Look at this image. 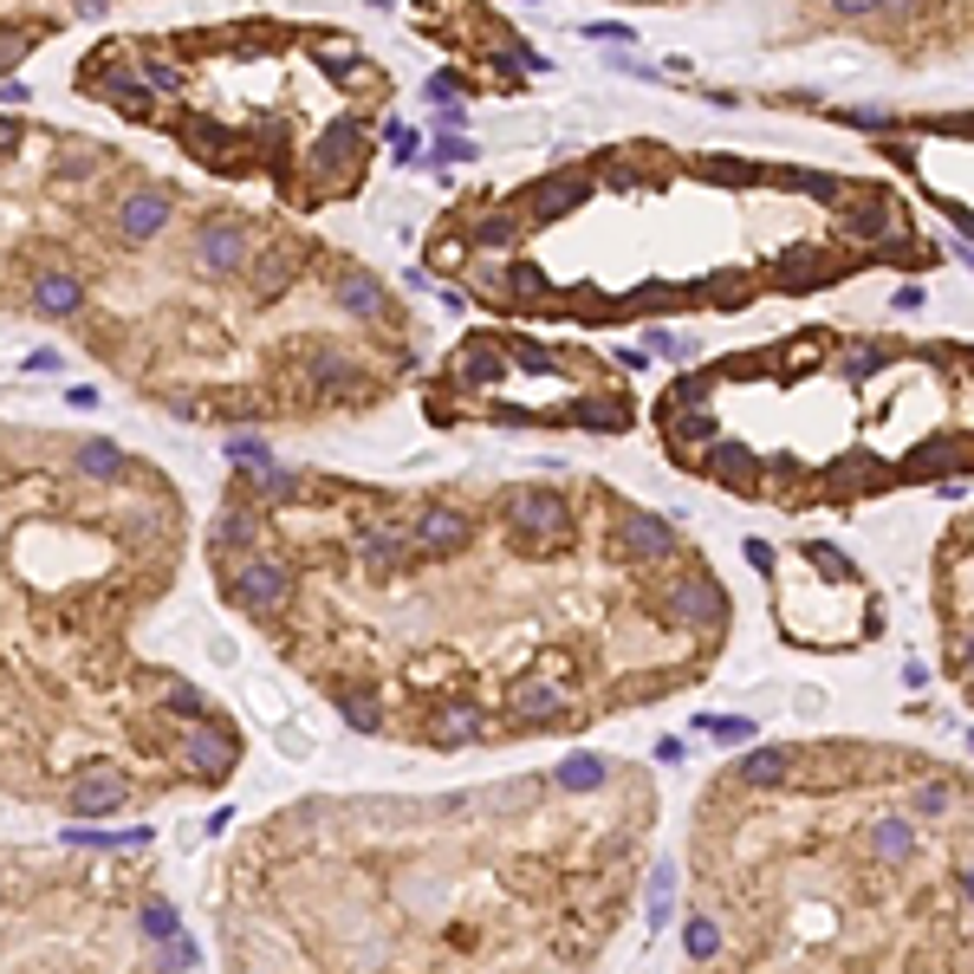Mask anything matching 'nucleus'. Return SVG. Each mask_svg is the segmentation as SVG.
<instances>
[{
	"instance_id": "obj_20",
	"label": "nucleus",
	"mask_w": 974,
	"mask_h": 974,
	"mask_svg": "<svg viewBox=\"0 0 974 974\" xmlns=\"http://www.w3.org/2000/svg\"><path fill=\"white\" fill-rule=\"evenodd\" d=\"M33 306H40V312H53V319H66V312L85 306V286H78L71 274H40V279H33Z\"/></svg>"
},
{
	"instance_id": "obj_29",
	"label": "nucleus",
	"mask_w": 974,
	"mask_h": 974,
	"mask_svg": "<svg viewBox=\"0 0 974 974\" xmlns=\"http://www.w3.org/2000/svg\"><path fill=\"white\" fill-rule=\"evenodd\" d=\"M838 228H844L851 241H877V234H890V209H877V202H871V209H851Z\"/></svg>"
},
{
	"instance_id": "obj_11",
	"label": "nucleus",
	"mask_w": 974,
	"mask_h": 974,
	"mask_svg": "<svg viewBox=\"0 0 974 974\" xmlns=\"http://www.w3.org/2000/svg\"><path fill=\"white\" fill-rule=\"evenodd\" d=\"M182 766H189L196 779H221V773L234 766V734H228V728H209V721H196V728L182 734Z\"/></svg>"
},
{
	"instance_id": "obj_3",
	"label": "nucleus",
	"mask_w": 974,
	"mask_h": 974,
	"mask_svg": "<svg viewBox=\"0 0 974 974\" xmlns=\"http://www.w3.org/2000/svg\"><path fill=\"white\" fill-rule=\"evenodd\" d=\"M228 585H234V605L254 611V618H279V611L292 605V572H286L279 558H261V553L241 558Z\"/></svg>"
},
{
	"instance_id": "obj_25",
	"label": "nucleus",
	"mask_w": 974,
	"mask_h": 974,
	"mask_svg": "<svg viewBox=\"0 0 974 974\" xmlns=\"http://www.w3.org/2000/svg\"><path fill=\"white\" fill-rule=\"evenodd\" d=\"M209 417H221V422L267 417V397H261V390H221V397H209Z\"/></svg>"
},
{
	"instance_id": "obj_22",
	"label": "nucleus",
	"mask_w": 974,
	"mask_h": 974,
	"mask_svg": "<svg viewBox=\"0 0 974 974\" xmlns=\"http://www.w3.org/2000/svg\"><path fill=\"white\" fill-rule=\"evenodd\" d=\"M209 540L221 546V553H241V546H254V540H261V520H254V513H241V507H228V513L209 527Z\"/></svg>"
},
{
	"instance_id": "obj_6",
	"label": "nucleus",
	"mask_w": 974,
	"mask_h": 974,
	"mask_svg": "<svg viewBox=\"0 0 974 974\" xmlns=\"http://www.w3.org/2000/svg\"><path fill=\"white\" fill-rule=\"evenodd\" d=\"M306 241H267L254 261H247V286H254V299H279V292H292V279L306 274Z\"/></svg>"
},
{
	"instance_id": "obj_1",
	"label": "nucleus",
	"mask_w": 974,
	"mask_h": 974,
	"mask_svg": "<svg viewBox=\"0 0 974 974\" xmlns=\"http://www.w3.org/2000/svg\"><path fill=\"white\" fill-rule=\"evenodd\" d=\"M507 527H513L520 540L558 553V546L572 540V500H565L558 487H520V494H507Z\"/></svg>"
},
{
	"instance_id": "obj_34",
	"label": "nucleus",
	"mask_w": 974,
	"mask_h": 974,
	"mask_svg": "<svg viewBox=\"0 0 974 974\" xmlns=\"http://www.w3.org/2000/svg\"><path fill=\"white\" fill-rule=\"evenodd\" d=\"M143 929L169 942V936H176V904H163V897H150V904H143Z\"/></svg>"
},
{
	"instance_id": "obj_36",
	"label": "nucleus",
	"mask_w": 974,
	"mask_h": 974,
	"mask_svg": "<svg viewBox=\"0 0 974 974\" xmlns=\"http://www.w3.org/2000/svg\"><path fill=\"white\" fill-rule=\"evenodd\" d=\"M163 969H169V974L196 969V942H182V936H169V949H163Z\"/></svg>"
},
{
	"instance_id": "obj_8",
	"label": "nucleus",
	"mask_w": 974,
	"mask_h": 974,
	"mask_svg": "<svg viewBox=\"0 0 974 974\" xmlns=\"http://www.w3.org/2000/svg\"><path fill=\"white\" fill-rule=\"evenodd\" d=\"M124 799H131L124 773L104 766V761H91L78 779H71V812H78V819H111V812H124Z\"/></svg>"
},
{
	"instance_id": "obj_5",
	"label": "nucleus",
	"mask_w": 974,
	"mask_h": 974,
	"mask_svg": "<svg viewBox=\"0 0 974 974\" xmlns=\"http://www.w3.org/2000/svg\"><path fill=\"white\" fill-rule=\"evenodd\" d=\"M663 611H669L676 624H689V630H715L721 618H728V591H721V585H715L708 572H689L683 585H669Z\"/></svg>"
},
{
	"instance_id": "obj_39",
	"label": "nucleus",
	"mask_w": 974,
	"mask_h": 974,
	"mask_svg": "<svg viewBox=\"0 0 974 974\" xmlns=\"http://www.w3.org/2000/svg\"><path fill=\"white\" fill-rule=\"evenodd\" d=\"M429 261H435V267H455V261H462V241H435V254H429Z\"/></svg>"
},
{
	"instance_id": "obj_2",
	"label": "nucleus",
	"mask_w": 974,
	"mask_h": 974,
	"mask_svg": "<svg viewBox=\"0 0 974 974\" xmlns=\"http://www.w3.org/2000/svg\"><path fill=\"white\" fill-rule=\"evenodd\" d=\"M247 261H254V228H247L241 214H214V221L196 228V267H202L209 279L241 274Z\"/></svg>"
},
{
	"instance_id": "obj_28",
	"label": "nucleus",
	"mask_w": 974,
	"mask_h": 974,
	"mask_svg": "<svg viewBox=\"0 0 974 974\" xmlns=\"http://www.w3.org/2000/svg\"><path fill=\"white\" fill-rule=\"evenodd\" d=\"M558 786H565V793H598V786H605V761H591V754L565 761L558 766Z\"/></svg>"
},
{
	"instance_id": "obj_13",
	"label": "nucleus",
	"mask_w": 974,
	"mask_h": 974,
	"mask_svg": "<svg viewBox=\"0 0 974 974\" xmlns=\"http://www.w3.org/2000/svg\"><path fill=\"white\" fill-rule=\"evenodd\" d=\"M475 734H482V708L468 696H449V701L429 708V741H435V748H468Z\"/></svg>"
},
{
	"instance_id": "obj_15",
	"label": "nucleus",
	"mask_w": 974,
	"mask_h": 974,
	"mask_svg": "<svg viewBox=\"0 0 974 974\" xmlns=\"http://www.w3.org/2000/svg\"><path fill=\"white\" fill-rule=\"evenodd\" d=\"M585 176H546L533 196H527V221H558V214H572L578 202H585Z\"/></svg>"
},
{
	"instance_id": "obj_19",
	"label": "nucleus",
	"mask_w": 974,
	"mask_h": 974,
	"mask_svg": "<svg viewBox=\"0 0 974 974\" xmlns=\"http://www.w3.org/2000/svg\"><path fill=\"white\" fill-rule=\"evenodd\" d=\"M339 306H345L351 319H390V292H384V279H370V274L339 279Z\"/></svg>"
},
{
	"instance_id": "obj_24",
	"label": "nucleus",
	"mask_w": 974,
	"mask_h": 974,
	"mask_svg": "<svg viewBox=\"0 0 974 974\" xmlns=\"http://www.w3.org/2000/svg\"><path fill=\"white\" fill-rule=\"evenodd\" d=\"M78 468H85L91 482H111V475H124V449L104 442V435H91V442L78 449Z\"/></svg>"
},
{
	"instance_id": "obj_31",
	"label": "nucleus",
	"mask_w": 974,
	"mask_h": 974,
	"mask_svg": "<svg viewBox=\"0 0 974 974\" xmlns=\"http://www.w3.org/2000/svg\"><path fill=\"white\" fill-rule=\"evenodd\" d=\"M163 708H169V715H182L189 728H196V721H209V696H196L189 683H169V696H163Z\"/></svg>"
},
{
	"instance_id": "obj_37",
	"label": "nucleus",
	"mask_w": 974,
	"mask_h": 974,
	"mask_svg": "<svg viewBox=\"0 0 974 974\" xmlns=\"http://www.w3.org/2000/svg\"><path fill=\"white\" fill-rule=\"evenodd\" d=\"M228 455H234V462H261V468H267V442H254V435H234V442H228Z\"/></svg>"
},
{
	"instance_id": "obj_41",
	"label": "nucleus",
	"mask_w": 974,
	"mask_h": 974,
	"mask_svg": "<svg viewBox=\"0 0 974 974\" xmlns=\"http://www.w3.org/2000/svg\"><path fill=\"white\" fill-rule=\"evenodd\" d=\"M442 156H449V163H462V156H468V163H475V143H462V137H449V143H442Z\"/></svg>"
},
{
	"instance_id": "obj_12",
	"label": "nucleus",
	"mask_w": 974,
	"mask_h": 974,
	"mask_svg": "<svg viewBox=\"0 0 974 974\" xmlns=\"http://www.w3.org/2000/svg\"><path fill=\"white\" fill-rule=\"evenodd\" d=\"M163 228H169V196L163 189H131L118 202V234L124 241H156Z\"/></svg>"
},
{
	"instance_id": "obj_9",
	"label": "nucleus",
	"mask_w": 974,
	"mask_h": 974,
	"mask_svg": "<svg viewBox=\"0 0 974 974\" xmlns=\"http://www.w3.org/2000/svg\"><path fill=\"white\" fill-rule=\"evenodd\" d=\"M410 540H417V553L449 558V553H462V546L475 540V520H468L462 507H422L417 527H410Z\"/></svg>"
},
{
	"instance_id": "obj_35",
	"label": "nucleus",
	"mask_w": 974,
	"mask_h": 974,
	"mask_svg": "<svg viewBox=\"0 0 974 974\" xmlns=\"http://www.w3.org/2000/svg\"><path fill=\"white\" fill-rule=\"evenodd\" d=\"M143 85H150V91H182V66H169V59H150V66H143Z\"/></svg>"
},
{
	"instance_id": "obj_38",
	"label": "nucleus",
	"mask_w": 974,
	"mask_h": 974,
	"mask_svg": "<svg viewBox=\"0 0 974 974\" xmlns=\"http://www.w3.org/2000/svg\"><path fill=\"white\" fill-rule=\"evenodd\" d=\"M78 20H111V0H71Z\"/></svg>"
},
{
	"instance_id": "obj_4",
	"label": "nucleus",
	"mask_w": 974,
	"mask_h": 974,
	"mask_svg": "<svg viewBox=\"0 0 974 974\" xmlns=\"http://www.w3.org/2000/svg\"><path fill=\"white\" fill-rule=\"evenodd\" d=\"M572 708H578L572 683H553V676H533V683H513L507 689V721H520V728H553Z\"/></svg>"
},
{
	"instance_id": "obj_7",
	"label": "nucleus",
	"mask_w": 974,
	"mask_h": 974,
	"mask_svg": "<svg viewBox=\"0 0 974 974\" xmlns=\"http://www.w3.org/2000/svg\"><path fill=\"white\" fill-rule=\"evenodd\" d=\"M618 553L637 558V565H663V558H676V533H669V520H656L643 507H624L618 513Z\"/></svg>"
},
{
	"instance_id": "obj_18",
	"label": "nucleus",
	"mask_w": 974,
	"mask_h": 974,
	"mask_svg": "<svg viewBox=\"0 0 974 974\" xmlns=\"http://www.w3.org/2000/svg\"><path fill=\"white\" fill-rule=\"evenodd\" d=\"M357 156H364V131H357L351 118H339L325 137L312 143V169H351Z\"/></svg>"
},
{
	"instance_id": "obj_10",
	"label": "nucleus",
	"mask_w": 974,
	"mask_h": 974,
	"mask_svg": "<svg viewBox=\"0 0 974 974\" xmlns=\"http://www.w3.org/2000/svg\"><path fill=\"white\" fill-rule=\"evenodd\" d=\"M176 137H182V150H189L196 163H209V169H221V176H234V169L247 163V150L228 137V131H214L209 118H182V124H176Z\"/></svg>"
},
{
	"instance_id": "obj_30",
	"label": "nucleus",
	"mask_w": 974,
	"mask_h": 974,
	"mask_svg": "<svg viewBox=\"0 0 974 974\" xmlns=\"http://www.w3.org/2000/svg\"><path fill=\"white\" fill-rule=\"evenodd\" d=\"M312 59H319L325 71H357L364 66V53H357L351 40H312Z\"/></svg>"
},
{
	"instance_id": "obj_17",
	"label": "nucleus",
	"mask_w": 974,
	"mask_h": 974,
	"mask_svg": "<svg viewBox=\"0 0 974 974\" xmlns=\"http://www.w3.org/2000/svg\"><path fill=\"white\" fill-rule=\"evenodd\" d=\"M455 377H462V384H500V377H507V351L500 345H487V339H468V345L455 351Z\"/></svg>"
},
{
	"instance_id": "obj_42",
	"label": "nucleus",
	"mask_w": 974,
	"mask_h": 974,
	"mask_svg": "<svg viewBox=\"0 0 974 974\" xmlns=\"http://www.w3.org/2000/svg\"><path fill=\"white\" fill-rule=\"evenodd\" d=\"M962 897H969V904H974V864H969V871H962Z\"/></svg>"
},
{
	"instance_id": "obj_33",
	"label": "nucleus",
	"mask_w": 974,
	"mask_h": 974,
	"mask_svg": "<svg viewBox=\"0 0 974 974\" xmlns=\"http://www.w3.org/2000/svg\"><path fill=\"white\" fill-rule=\"evenodd\" d=\"M339 708H345L351 728H364V734H370V728H384V708H377V696H357V689H345V696H339Z\"/></svg>"
},
{
	"instance_id": "obj_14",
	"label": "nucleus",
	"mask_w": 974,
	"mask_h": 974,
	"mask_svg": "<svg viewBox=\"0 0 974 974\" xmlns=\"http://www.w3.org/2000/svg\"><path fill=\"white\" fill-rule=\"evenodd\" d=\"M357 558L370 572H397V565L417 558V540H410V527H364L357 533Z\"/></svg>"
},
{
	"instance_id": "obj_27",
	"label": "nucleus",
	"mask_w": 974,
	"mask_h": 974,
	"mask_svg": "<svg viewBox=\"0 0 974 974\" xmlns=\"http://www.w3.org/2000/svg\"><path fill=\"white\" fill-rule=\"evenodd\" d=\"M572 422H585V429H624L630 422V403H611V397H591V403H578Z\"/></svg>"
},
{
	"instance_id": "obj_40",
	"label": "nucleus",
	"mask_w": 974,
	"mask_h": 974,
	"mask_svg": "<svg viewBox=\"0 0 974 974\" xmlns=\"http://www.w3.org/2000/svg\"><path fill=\"white\" fill-rule=\"evenodd\" d=\"M13 150H20V124H13V118H0V156H13Z\"/></svg>"
},
{
	"instance_id": "obj_32",
	"label": "nucleus",
	"mask_w": 974,
	"mask_h": 974,
	"mask_svg": "<svg viewBox=\"0 0 974 974\" xmlns=\"http://www.w3.org/2000/svg\"><path fill=\"white\" fill-rule=\"evenodd\" d=\"M33 46H40V33H33V26H0V71H13L26 53H33Z\"/></svg>"
},
{
	"instance_id": "obj_16",
	"label": "nucleus",
	"mask_w": 974,
	"mask_h": 974,
	"mask_svg": "<svg viewBox=\"0 0 974 974\" xmlns=\"http://www.w3.org/2000/svg\"><path fill=\"white\" fill-rule=\"evenodd\" d=\"M306 377L312 384H325V390H339V397H357L370 377H364V364L357 357H345V351H312L306 357Z\"/></svg>"
},
{
	"instance_id": "obj_43",
	"label": "nucleus",
	"mask_w": 974,
	"mask_h": 974,
	"mask_svg": "<svg viewBox=\"0 0 974 974\" xmlns=\"http://www.w3.org/2000/svg\"><path fill=\"white\" fill-rule=\"evenodd\" d=\"M377 7H390V0H377Z\"/></svg>"
},
{
	"instance_id": "obj_26",
	"label": "nucleus",
	"mask_w": 974,
	"mask_h": 974,
	"mask_svg": "<svg viewBox=\"0 0 974 974\" xmlns=\"http://www.w3.org/2000/svg\"><path fill=\"white\" fill-rule=\"evenodd\" d=\"M786 779V748H761L741 761V786H779Z\"/></svg>"
},
{
	"instance_id": "obj_23",
	"label": "nucleus",
	"mask_w": 974,
	"mask_h": 974,
	"mask_svg": "<svg viewBox=\"0 0 974 974\" xmlns=\"http://www.w3.org/2000/svg\"><path fill=\"white\" fill-rule=\"evenodd\" d=\"M520 234H527V214H513V209H494L475 221V247H513Z\"/></svg>"
},
{
	"instance_id": "obj_21",
	"label": "nucleus",
	"mask_w": 974,
	"mask_h": 974,
	"mask_svg": "<svg viewBox=\"0 0 974 974\" xmlns=\"http://www.w3.org/2000/svg\"><path fill=\"white\" fill-rule=\"evenodd\" d=\"M871 851H877V857H890V864H904L909 851H916V832H909V819L884 812V819L871 826Z\"/></svg>"
}]
</instances>
